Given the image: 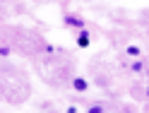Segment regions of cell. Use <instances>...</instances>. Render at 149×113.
<instances>
[{
    "label": "cell",
    "instance_id": "1",
    "mask_svg": "<svg viewBox=\"0 0 149 113\" xmlns=\"http://www.w3.org/2000/svg\"><path fill=\"white\" fill-rule=\"evenodd\" d=\"M65 27H70V29H84V20H82V17L79 15H65Z\"/></svg>",
    "mask_w": 149,
    "mask_h": 113
},
{
    "label": "cell",
    "instance_id": "2",
    "mask_svg": "<svg viewBox=\"0 0 149 113\" xmlns=\"http://www.w3.org/2000/svg\"><path fill=\"white\" fill-rule=\"evenodd\" d=\"M89 43H91V34L87 29H79L77 31V46H79V48H87Z\"/></svg>",
    "mask_w": 149,
    "mask_h": 113
},
{
    "label": "cell",
    "instance_id": "3",
    "mask_svg": "<svg viewBox=\"0 0 149 113\" xmlns=\"http://www.w3.org/2000/svg\"><path fill=\"white\" fill-rule=\"evenodd\" d=\"M72 87H74V91H82V94H84V91L89 89V82H87L84 77H74V80H72Z\"/></svg>",
    "mask_w": 149,
    "mask_h": 113
},
{
    "label": "cell",
    "instance_id": "4",
    "mask_svg": "<svg viewBox=\"0 0 149 113\" xmlns=\"http://www.w3.org/2000/svg\"><path fill=\"white\" fill-rule=\"evenodd\" d=\"M127 55H135V58H137V55H139V48H137V46H127V51H125Z\"/></svg>",
    "mask_w": 149,
    "mask_h": 113
},
{
    "label": "cell",
    "instance_id": "5",
    "mask_svg": "<svg viewBox=\"0 0 149 113\" xmlns=\"http://www.w3.org/2000/svg\"><path fill=\"white\" fill-rule=\"evenodd\" d=\"M0 55L7 58V55H10V46H0Z\"/></svg>",
    "mask_w": 149,
    "mask_h": 113
},
{
    "label": "cell",
    "instance_id": "6",
    "mask_svg": "<svg viewBox=\"0 0 149 113\" xmlns=\"http://www.w3.org/2000/svg\"><path fill=\"white\" fill-rule=\"evenodd\" d=\"M87 113H104V106H89Z\"/></svg>",
    "mask_w": 149,
    "mask_h": 113
},
{
    "label": "cell",
    "instance_id": "7",
    "mask_svg": "<svg viewBox=\"0 0 149 113\" xmlns=\"http://www.w3.org/2000/svg\"><path fill=\"white\" fill-rule=\"evenodd\" d=\"M147 96H149V87H147Z\"/></svg>",
    "mask_w": 149,
    "mask_h": 113
}]
</instances>
